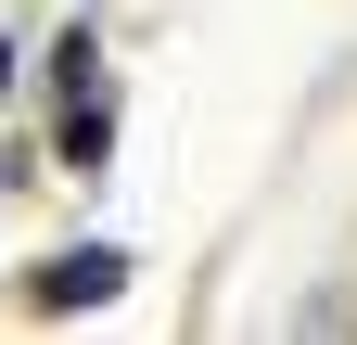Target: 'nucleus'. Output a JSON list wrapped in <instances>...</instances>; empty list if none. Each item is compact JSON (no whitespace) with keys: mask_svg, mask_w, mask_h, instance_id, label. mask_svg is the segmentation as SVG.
I'll return each mask as SVG.
<instances>
[{"mask_svg":"<svg viewBox=\"0 0 357 345\" xmlns=\"http://www.w3.org/2000/svg\"><path fill=\"white\" fill-rule=\"evenodd\" d=\"M115 294H128V256H115V243H77V256H38V269H26V307H38V320L115 307Z\"/></svg>","mask_w":357,"mask_h":345,"instance_id":"obj_1","label":"nucleus"},{"mask_svg":"<svg viewBox=\"0 0 357 345\" xmlns=\"http://www.w3.org/2000/svg\"><path fill=\"white\" fill-rule=\"evenodd\" d=\"M52 154L77 166V179H102V154H115V90H77L64 128H52Z\"/></svg>","mask_w":357,"mask_h":345,"instance_id":"obj_2","label":"nucleus"},{"mask_svg":"<svg viewBox=\"0 0 357 345\" xmlns=\"http://www.w3.org/2000/svg\"><path fill=\"white\" fill-rule=\"evenodd\" d=\"M52 90H64V103H77V90H102V38H89V26L52 38Z\"/></svg>","mask_w":357,"mask_h":345,"instance_id":"obj_3","label":"nucleus"},{"mask_svg":"<svg viewBox=\"0 0 357 345\" xmlns=\"http://www.w3.org/2000/svg\"><path fill=\"white\" fill-rule=\"evenodd\" d=\"M0 90H13V38H0Z\"/></svg>","mask_w":357,"mask_h":345,"instance_id":"obj_4","label":"nucleus"}]
</instances>
